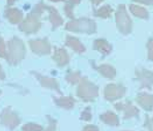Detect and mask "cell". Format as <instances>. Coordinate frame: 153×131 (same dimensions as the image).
Instances as JSON below:
<instances>
[{"mask_svg":"<svg viewBox=\"0 0 153 131\" xmlns=\"http://www.w3.org/2000/svg\"><path fill=\"white\" fill-rule=\"evenodd\" d=\"M29 45L33 53L38 55H44L50 53V45L47 38L42 40H29Z\"/></svg>","mask_w":153,"mask_h":131,"instance_id":"obj_5","label":"cell"},{"mask_svg":"<svg viewBox=\"0 0 153 131\" xmlns=\"http://www.w3.org/2000/svg\"><path fill=\"white\" fill-rule=\"evenodd\" d=\"M1 120H2V122L5 126L9 127L11 129L15 128L19 122V119L18 116L15 115L13 112H12L10 108L4 110V112L1 115Z\"/></svg>","mask_w":153,"mask_h":131,"instance_id":"obj_7","label":"cell"},{"mask_svg":"<svg viewBox=\"0 0 153 131\" xmlns=\"http://www.w3.org/2000/svg\"><path fill=\"white\" fill-rule=\"evenodd\" d=\"M139 80H141V82L143 86L144 87H150L153 83V73L146 69H141L137 71Z\"/></svg>","mask_w":153,"mask_h":131,"instance_id":"obj_9","label":"cell"},{"mask_svg":"<svg viewBox=\"0 0 153 131\" xmlns=\"http://www.w3.org/2000/svg\"><path fill=\"white\" fill-rule=\"evenodd\" d=\"M47 11L49 12L48 18L52 24V29L55 30L56 27L60 26L63 22V19L61 17L60 13L58 12V11L54 6H51V5H48Z\"/></svg>","mask_w":153,"mask_h":131,"instance_id":"obj_8","label":"cell"},{"mask_svg":"<svg viewBox=\"0 0 153 131\" xmlns=\"http://www.w3.org/2000/svg\"><path fill=\"white\" fill-rule=\"evenodd\" d=\"M4 18L13 25L20 24L22 22L23 18V12L18 8H12V7H7L4 11Z\"/></svg>","mask_w":153,"mask_h":131,"instance_id":"obj_6","label":"cell"},{"mask_svg":"<svg viewBox=\"0 0 153 131\" xmlns=\"http://www.w3.org/2000/svg\"><path fill=\"white\" fill-rule=\"evenodd\" d=\"M115 21L117 28L121 33L128 35L132 31V20L127 12L125 4H121L117 6V9L115 11Z\"/></svg>","mask_w":153,"mask_h":131,"instance_id":"obj_2","label":"cell"},{"mask_svg":"<svg viewBox=\"0 0 153 131\" xmlns=\"http://www.w3.org/2000/svg\"><path fill=\"white\" fill-rule=\"evenodd\" d=\"M136 3H140L146 5H153V0H133Z\"/></svg>","mask_w":153,"mask_h":131,"instance_id":"obj_21","label":"cell"},{"mask_svg":"<svg viewBox=\"0 0 153 131\" xmlns=\"http://www.w3.org/2000/svg\"><path fill=\"white\" fill-rule=\"evenodd\" d=\"M67 45H71V47H73L75 49V51H77V52H82L85 49L83 47V45L78 42L77 40L74 39V38H71V37H68L67 38Z\"/></svg>","mask_w":153,"mask_h":131,"instance_id":"obj_16","label":"cell"},{"mask_svg":"<svg viewBox=\"0 0 153 131\" xmlns=\"http://www.w3.org/2000/svg\"><path fill=\"white\" fill-rule=\"evenodd\" d=\"M4 71L0 66V79H4Z\"/></svg>","mask_w":153,"mask_h":131,"instance_id":"obj_25","label":"cell"},{"mask_svg":"<svg viewBox=\"0 0 153 131\" xmlns=\"http://www.w3.org/2000/svg\"><path fill=\"white\" fill-rule=\"evenodd\" d=\"M147 49H148V59L153 60V38H151L147 42Z\"/></svg>","mask_w":153,"mask_h":131,"instance_id":"obj_18","label":"cell"},{"mask_svg":"<svg viewBox=\"0 0 153 131\" xmlns=\"http://www.w3.org/2000/svg\"><path fill=\"white\" fill-rule=\"evenodd\" d=\"M92 2V4L93 5H99L100 3H102L104 0H90Z\"/></svg>","mask_w":153,"mask_h":131,"instance_id":"obj_23","label":"cell"},{"mask_svg":"<svg viewBox=\"0 0 153 131\" xmlns=\"http://www.w3.org/2000/svg\"><path fill=\"white\" fill-rule=\"evenodd\" d=\"M124 93V88L122 87L113 86L108 89V95L111 99H116L121 97Z\"/></svg>","mask_w":153,"mask_h":131,"instance_id":"obj_15","label":"cell"},{"mask_svg":"<svg viewBox=\"0 0 153 131\" xmlns=\"http://www.w3.org/2000/svg\"><path fill=\"white\" fill-rule=\"evenodd\" d=\"M148 128L150 131H153V118L150 121H148Z\"/></svg>","mask_w":153,"mask_h":131,"instance_id":"obj_22","label":"cell"},{"mask_svg":"<svg viewBox=\"0 0 153 131\" xmlns=\"http://www.w3.org/2000/svg\"><path fill=\"white\" fill-rule=\"evenodd\" d=\"M129 11L132 14L142 19H148L149 18V12L143 6L138 4H129Z\"/></svg>","mask_w":153,"mask_h":131,"instance_id":"obj_10","label":"cell"},{"mask_svg":"<svg viewBox=\"0 0 153 131\" xmlns=\"http://www.w3.org/2000/svg\"><path fill=\"white\" fill-rule=\"evenodd\" d=\"M94 48L102 53L103 55H107L112 51V45L105 40H98L94 42Z\"/></svg>","mask_w":153,"mask_h":131,"instance_id":"obj_11","label":"cell"},{"mask_svg":"<svg viewBox=\"0 0 153 131\" xmlns=\"http://www.w3.org/2000/svg\"><path fill=\"white\" fill-rule=\"evenodd\" d=\"M7 61L11 65H17L26 55V47L23 41L18 37H13L7 44Z\"/></svg>","mask_w":153,"mask_h":131,"instance_id":"obj_1","label":"cell"},{"mask_svg":"<svg viewBox=\"0 0 153 131\" xmlns=\"http://www.w3.org/2000/svg\"><path fill=\"white\" fill-rule=\"evenodd\" d=\"M51 2H55V3H58V2H65V0H49Z\"/></svg>","mask_w":153,"mask_h":131,"instance_id":"obj_26","label":"cell"},{"mask_svg":"<svg viewBox=\"0 0 153 131\" xmlns=\"http://www.w3.org/2000/svg\"><path fill=\"white\" fill-rule=\"evenodd\" d=\"M23 130L24 131H40L41 130V127L35 124H27L23 127Z\"/></svg>","mask_w":153,"mask_h":131,"instance_id":"obj_20","label":"cell"},{"mask_svg":"<svg viewBox=\"0 0 153 131\" xmlns=\"http://www.w3.org/2000/svg\"><path fill=\"white\" fill-rule=\"evenodd\" d=\"M17 0H7V7L12 6L15 4V2Z\"/></svg>","mask_w":153,"mask_h":131,"instance_id":"obj_24","label":"cell"},{"mask_svg":"<svg viewBox=\"0 0 153 131\" xmlns=\"http://www.w3.org/2000/svg\"><path fill=\"white\" fill-rule=\"evenodd\" d=\"M81 0H65V4H64V12L68 18H74V7L79 4Z\"/></svg>","mask_w":153,"mask_h":131,"instance_id":"obj_14","label":"cell"},{"mask_svg":"<svg viewBox=\"0 0 153 131\" xmlns=\"http://www.w3.org/2000/svg\"><path fill=\"white\" fill-rule=\"evenodd\" d=\"M113 12H114V10L109 4H105L98 9H94L93 15L96 17L102 18H110Z\"/></svg>","mask_w":153,"mask_h":131,"instance_id":"obj_12","label":"cell"},{"mask_svg":"<svg viewBox=\"0 0 153 131\" xmlns=\"http://www.w3.org/2000/svg\"><path fill=\"white\" fill-rule=\"evenodd\" d=\"M6 56H7L6 45H5L4 39L0 38V58L6 59Z\"/></svg>","mask_w":153,"mask_h":131,"instance_id":"obj_17","label":"cell"},{"mask_svg":"<svg viewBox=\"0 0 153 131\" xmlns=\"http://www.w3.org/2000/svg\"><path fill=\"white\" fill-rule=\"evenodd\" d=\"M55 59H56L59 63L62 62V59H65L66 57V53L64 51H62V49H59V50H56V53H55Z\"/></svg>","mask_w":153,"mask_h":131,"instance_id":"obj_19","label":"cell"},{"mask_svg":"<svg viewBox=\"0 0 153 131\" xmlns=\"http://www.w3.org/2000/svg\"><path fill=\"white\" fill-rule=\"evenodd\" d=\"M66 29L73 31H85V32H95L96 23L90 18H80L69 22L66 25Z\"/></svg>","mask_w":153,"mask_h":131,"instance_id":"obj_4","label":"cell"},{"mask_svg":"<svg viewBox=\"0 0 153 131\" xmlns=\"http://www.w3.org/2000/svg\"><path fill=\"white\" fill-rule=\"evenodd\" d=\"M42 26V23L41 22V16L30 12L19 25V29L27 34H31L38 31Z\"/></svg>","mask_w":153,"mask_h":131,"instance_id":"obj_3","label":"cell"},{"mask_svg":"<svg viewBox=\"0 0 153 131\" xmlns=\"http://www.w3.org/2000/svg\"><path fill=\"white\" fill-rule=\"evenodd\" d=\"M137 102L139 104L144 108L147 110H152L153 109V97L152 95L148 94H141L137 98Z\"/></svg>","mask_w":153,"mask_h":131,"instance_id":"obj_13","label":"cell"}]
</instances>
